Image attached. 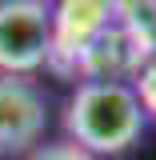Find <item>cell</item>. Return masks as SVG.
<instances>
[{
    "label": "cell",
    "mask_w": 156,
    "mask_h": 160,
    "mask_svg": "<svg viewBox=\"0 0 156 160\" xmlns=\"http://www.w3.org/2000/svg\"><path fill=\"white\" fill-rule=\"evenodd\" d=\"M68 140L88 156H116L144 132V104L120 80H84L64 112Z\"/></svg>",
    "instance_id": "1"
},
{
    "label": "cell",
    "mask_w": 156,
    "mask_h": 160,
    "mask_svg": "<svg viewBox=\"0 0 156 160\" xmlns=\"http://www.w3.org/2000/svg\"><path fill=\"white\" fill-rule=\"evenodd\" d=\"M52 60V8L44 0H0V76H28Z\"/></svg>",
    "instance_id": "2"
},
{
    "label": "cell",
    "mask_w": 156,
    "mask_h": 160,
    "mask_svg": "<svg viewBox=\"0 0 156 160\" xmlns=\"http://www.w3.org/2000/svg\"><path fill=\"white\" fill-rule=\"evenodd\" d=\"M48 128V108L36 84L24 76H0V156L28 152Z\"/></svg>",
    "instance_id": "3"
},
{
    "label": "cell",
    "mask_w": 156,
    "mask_h": 160,
    "mask_svg": "<svg viewBox=\"0 0 156 160\" xmlns=\"http://www.w3.org/2000/svg\"><path fill=\"white\" fill-rule=\"evenodd\" d=\"M108 28V0H64L52 12V56L56 52H92Z\"/></svg>",
    "instance_id": "4"
},
{
    "label": "cell",
    "mask_w": 156,
    "mask_h": 160,
    "mask_svg": "<svg viewBox=\"0 0 156 160\" xmlns=\"http://www.w3.org/2000/svg\"><path fill=\"white\" fill-rule=\"evenodd\" d=\"M28 160H96V156H88V152L76 148L72 140H60V144H40Z\"/></svg>",
    "instance_id": "5"
}]
</instances>
